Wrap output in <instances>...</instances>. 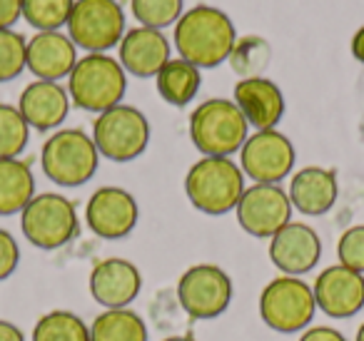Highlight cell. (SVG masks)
<instances>
[{"mask_svg":"<svg viewBox=\"0 0 364 341\" xmlns=\"http://www.w3.org/2000/svg\"><path fill=\"white\" fill-rule=\"evenodd\" d=\"M235 23L223 8L195 6L180 16L175 23V48L182 60L193 63L195 67H218L232 53L237 43Z\"/></svg>","mask_w":364,"mask_h":341,"instance_id":"obj_1","label":"cell"},{"mask_svg":"<svg viewBox=\"0 0 364 341\" xmlns=\"http://www.w3.org/2000/svg\"><path fill=\"white\" fill-rule=\"evenodd\" d=\"M349 48H352L354 60L362 63V65H364V26L359 28V31L352 36V45H349Z\"/></svg>","mask_w":364,"mask_h":341,"instance_id":"obj_36","label":"cell"},{"mask_svg":"<svg viewBox=\"0 0 364 341\" xmlns=\"http://www.w3.org/2000/svg\"><path fill=\"white\" fill-rule=\"evenodd\" d=\"M232 102L240 107L250 127L257 132L277 130L284 115V95L269 77H245L235 85Z\"/></svg>","mask_w":364,"mask_h":341,"instance_id":"obj_17","label":"cell"},{"mask_svg":"<svg viewBox=\"0 0 364 341\" xmlns=\"http://www.w3.org/2000/svg\"><path fill=\"white\" fill-rule=\"evenodd\" d=\"M90 137L105 160L132 162L147 150L150 122L137 107L115 105L95 117Z\"/></svg>","mask_w":364,"mask_h":341,"instance_id":"obj_6","label":"cell"},{"mask_svg":"<svg viewBox=\"0 0 364 341\" xmlns=\"http://www.w3.org/2000/svg\"><path fill=\"white\" fill-rule=\"evenodd\" d=\"M235 215L247 234L272 239L292 222V202L279 185H250L240 197Z\"/></svg>","mask_w":364,"mask_h":341,"instance_id":"obj_12","label":"cell"},{"mask_svg":"<svg viewBox=\"0 0 364 341\" xmlns=\"http://www.w3.org/2000/svg\"><path fill=\"white\" fill-rule=\"evenodd\" d=\"M250 125L232 100L213 97L198 105L190 115V140L203 157H230L242 150Z\"/></svg>","mask_w":364,"mask_h":341,"instance_id":"obj_4","label":"cell"},{"mask_svg":"<svg viewBox=\"0 0 364 341\" xmlns=\"http://www.w3.org/2000/svg\"><path fill=\"white\" fill-rule=\"evenodd\" d=\"M23 18V0H0V31H11Z\"/></svg>","mask_w":364,"mask_h":341,"instance_id":"obj_33","label":"cell"},{"mask_svg":"<svg viewBox=\"0 0 364 341\" xmlns=\"http://www.w3.org/2000/svg\"><path fill=\"white\" fill-rule=\"evenodd\" d=\"M162 341H195L193 336H170V339H162Z\"/></svg>","mask_w":364,"mask_h":341,"instance_id":"obj_37","label":"cell"},{"mask_svg":"<svg viewBox=\"0 0 364 341\" xmlns=\"http://www.w3.org/2000/svg\"><path fill=\"white\" fill-rule=\"evenodd\" d=\"M21 264V247L11 232L0 229V281L8 279Z\"/></svg>","mask_w":364,"mask_h":341,"instance_id":"obj_32","label":"cell"},{"mask_svg":"<svg viewBox=\"0 0 364 341\" xmlns=\"http://www.w3.org/2000/svg\"><path fill=\"white\" fill-rule=\"evenodd\" d=\"M317 309L332 319H349L364 306V274L342 264L327 266L312 284Z\"/></svg>","mask_w":364,"mask_h":341,"instance_id":"obj_15","label":"cell"},{"mask_svg":"<svg viewBox=\"0 0 364 341\" xmlns=\"http://www.w3.org/2000/svg\"><path fill=\"white\" fill-rule=\"evenodd\" d=\"M23 237L38 249H60L80 229L77 212L68 197L58 192L36 195L21 212Z\"/></svg>","mask_w":364,"mask_h":341,"instance_id":"obj_7","label":"cell"},{"mask_svg":"<svg viewBox=\"0 0 364 341\" xmlns=\"http://www.w3.org/2000/svg\"><path fill=\"white\" fill-rule=\"evenodd\" d=\"M339 185L334 170L327 167H302L294 172L292 182H289L287 197L292 202V210L302 212L307 217H319L329 212L337 202Z\"/></svg>","mask_w":364,"mask_h":341,"instance_id":"obj_21","label":"cell"},{"mask_svg":"<svg viewBox=\"0 0 364 341\" xmlns=\"http://www.w3.org/2000/svg\"><path fill=\"white\" fill-rule=\"evenodd\" d=\"M127 90V72L120 60L107 53H87L75 63L68 75V95L80 110L105 112L115 105H122Z\"/></svg>","mask_w":364,"mask_h":341,"instance_id":"obj_3","label":"cell"},{"mask_svg":"<svg viewBox=\"0 0 364 341\" xmlns=\"http://www.w3.org/2000/svg\"><path fill=\"white\" fill-rule=\"evenodd\" d=\"M299 341H347V339L337 329H332V326H312V329H307L299 336Z\"/></svg>","mask_w":364,"mask_h":341,"instance_id":"obj_34","label":"cell"},{"mask_svg":"<svg viewBox=\"0 0 364 341\" xmlns=\"http://www.w3.org/2000/svg\"><path fill=\"white\" fill-rule=\"evenodd\" d=\"M142 289L137 266L120 256L100 259L90 271V294L105 309H127Z\"/></svg>","mask_w":364,"mask_h":341,"instance_id":"obj_16","label":"cell"},{"mask_svg":"<svg viewBox=\"0 0 364 341\" xmlns=\"http://www.w3.org/2000/svg\"><path fill=\"white\" fill-rule=\"evenodd\" d=\"M177 301L193 319H215L232 301V281L220 266L195 264L177 281Z\"/></svg>","mask_w":364,"mask_h":341,"instance_id":"obj_11","label":"cell"},{"mask_svg":"<svg viewBox=\"0 0 364 341\" xmlns=\"http://www.w3.org/2000/svg\"><path fill=\"white\" fill-rule=\"evenodd\" d=\"M68 38L85 53H107L125 36V13L117 0H75Z\"/></svg>","mask_w":364,"mask_h":341,"instance_id":"obj_9","label":"cell"},{"mask_svg":"<svg viewBox=\"0 0 364 341\" xmlns=\"http://www.w3.org/2000/svg\"><path fill=\"white\" fill-rule=\"evenodd\" d=\"M75 0H23V18L38 33L60 31L68 26Z\"/></svg>","mask_w":364,"mask_h":341,"instance_id":"obj_27","label":"cell"},{"mask_svg":"<svg viewBox=\"0 0 364 341\" xmlns=\"http://www.w3.org/2000/svg\"><path fill=\"white\" fill-rule=\"evenodd\" d=\"M317 301L309 284L299 276H274L259 294V316L272 331L294 334L314 319Z\"/></svg>","mask_w":364,"mask_h":341,"instance_id":"obj_8","label":"cell"},{"mask_svg":"<svg viewBox=\"0 0 364 341\" xmlns=\"http://www.w3.org/2000/svg\"><path fill=\"white\" fill-rule=\"evenodd\" d=\"M130 11L140 26L162 31L180 21L185 0H130Z\"/></svg>","mask_w":364,"mask_h":341,"instance_id":"obj_29","label":"cell"},{"mask_svg":"<svg viewBox=\"0 0 364 341\" xmlns=\"http://www.w3.org/2000/svg\"><path fill=\"white\" fill-rule=\"evenodd\" d=\"M140 207L135 197L122 187H100L90 195L85 207V222L92 234L102 239H122L135 229Z\"/></svg>","mask_w":364,"mask_h":341,"instance_id":"obj_13","label":"cell"},{"mask_svg":"<svg viewBox=\"0 0 364 341\" xmlns=\"http://www.w3.org/2000/svg\"><path fill=\"white\" fill-rule=\"evenodd\" d=\"M43 172L60 187H80L92 180L100 165V152L82 130H58L46 140L41 152Z\"/></svg>","mask_w":364,"mask_h":341,"instance_id":"obj_5","label":"cell"},{"mask_svg":"<svg viewBox=\"0 0 364 341\" xmlns=\"http://www.w3.org/2000/svg\"><path fill=\"white\" fill-rule=\"evenodd\" d=\"M117 60L122 70L135 77H155L170 60V43L155 28L137 26L125 31L120 45H117Z\"/></svg>","mask_w":364,"mask_h":341,"instance_id":"obj_19","label":"cell"},{"mask_svg":"<svg viewBox=\"0 0 364 341\" xmlns=\"http://www.w3.org/2000/svg\"><path fill=\"white\" fill-rule=\"evenodd\" d=\"M230 67L240 80L245 77H262L272 63V45L262 36H242L237 38L232 53L228 58Z\"/></svg>","mask_w":364,"mask_h":341,"instance_id":"obj_25","label":"cell"},{"mask_svg":"<svg viewBox=\"0 0 364 341\" xmlns=\"http://www.w3.org/2000/svg\"><path fill=\"white\" fill-rule=\"evenodd\" d=\"M155 85L167 105L185 107L198 97L200 85H203V72L182 58H170L155 75Z\"/></svg>","mask_w":364,"mask_h":341,"instance_id":"obj_22","label":"cell"},{"mask_svg":"<svg viewBox=\"0 0 364 341\" xmlns=\"http://www.w3.org/2000/svg\"><path fill=\"white\" fill-rule=\"evenodd\" d=\"M28 40L11 31H0V82H11L26 70Z\"/></svg>","mask_w":364,"mask_h":341,"instance_id":"obj_30","label":"cell"},{"mask_svg":"<svg viewBox=\"0 0 364 341\" xmlns=\"http://www.w3.org/2000/svg\"><path fill=\"white\" fill-rule=\"evenodd\" d=\"M0 341H26V334L16 324L0 319Z\"/></svg>","mask_w":364,"mask_h":341,"instance_id":"obj_35","label":"cell"},{"mask_svg":"<svg viewBox=\"0 0 364 341\" xmlns=\"http://www.w3.org/2000/svg\"><path fill=\"white\" fill-rule=\"evenodd\" d=\"M339 264L364 274V224H354L337 242Z\"/></svg>","mask_w":364,"mask_h":341,"instance_id":"obj_31","label":"cell"},{"mask_svg":"<svg viewBox=\"0 0 364 341\" xmlns=\"http://www.w3.org/2000/svg\"><path fill=\"white\" fill-rule=\"evenodd\" d=\"M33 341H90V326L73 311H50L38 319Z\"/></svg>","mask_w":364,"mask_h":341,"instance_id":"obj_26","label":"cell"},{"mask_svg":"<svg viewBox=\"0 0 364 341\" xmlns=\"http://www.w3.org/2000/svg\"><path fill=\"white\" fill-rule=\"evenodd\" d=\"M297 152L279 130H262L247 137L240 150V170L255 185H279L294 170Z\"/></svg>","mask_w":364,"mask_h":341,"instance_id":"obj_10","label":"cell"},{"mask_svg":"<svg viewBox=\"0 0 364 341\" xmlns=\"http://www.w3.org/2000/svg\"><path fill=\"white\" fill-rule=\"evenodd\" d=\"M245 190V172L230 157H200L185 175V195L203 215L232 212Z\"/></svg>","mask_w":364,"mask_h":341,"instance_id":"obj_2","label":"cell"},{"mask_svg":"<svg viewBox=\"0 0 364 341\" xmlns=\"http://www.w3.org/2000/svg\"><path fill=\"white\" fill-rule=\"evenodd\" d=\"M357 341H364V324L359 326V331H357Z\"/></svg>","mask_w":364,"mask_h":341,"instance_id":"obj_38","label":"cell"},{"mask_svg":"<svg viewBox=\"0 0 364 341\" xmlns=\"http://www.w3.org/2000/svg\"><path fill=\"white\" fill-rule=\"evenodd\" d=\"M77 60H80L77 58V48L68 38V33H36L28 40L26 70H31L36 75V80H63V77L70 75Z\"/></svg>","mask_w":364,"mask_h":341,"instance_id":"obj_18","label":"cell"},{"mask_svg":"<svg viewBox=\"0 0 364 341\" xmlns=\"http://www.w3.org/2000/svg\"><path fill=\"white\" fill-rule=\"evenodd\" d=\"M31 127L18 105L0 102V160H16L28 145Z\"/></svg>","mask_w":364,"mask_h":341,"instance_id":"obj_28","label":"cell"},{"mask_svg":"<svg viewBox=\"0 0 364 341\" xmlns=\"http://www.w3.org/2000/svg\"><path fill=\"white\" fill-rule=\"evenodd\" d=\"M18 110L26 117L28 127L38 132H50L60 127L70 110V95L68 87L60 82L48 80H33L26 90L21 92Z\"/></svg>","mask_w":364,"mask_h":341,"instance_id":"obj_20","label":"cell"},{"mask_svg":"<svg viewBox=\"0 0 364 341\" xmlns=\"http://www.w3.org/2000/svg\"><path fill=\"white\" fill-rule=\"evenodd\" d=\"M90 341H147V326L130 309H105L90 324Z\"/></svg>","mask_w":364,"mask_h":341,"instance_id":"obj_24","label":"cell"},{"mask_svg":"<svg viewBox=\"0 0 364 341\" xmlns=\"http://www.w3.org/2000/svg\"><path fill=\"white\" fill-rule=\"evenodd\" d=\"M319 256H322L319 234L302 222H289L269 239V259L287 276H302L312 271Z\"/></svg>","mask_w":364,"mask_h":341,"instance_id":"obj_14","label":"cell"},{"mask_svg":"<svg viewBox=\"0 0 364 341\" xmlns=\"http://www.w3.org/2000/svg\"><path fill=\"white\" fill-rule=\"evenodd\" d=\"M36 197V177L23 160H0V217L18 215Z\"/></svg>","mask_w":364,"mask_h":341,"instance_id":"obj_23","label":"cell"}]
</instances>
